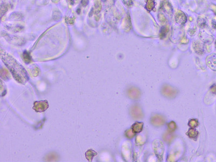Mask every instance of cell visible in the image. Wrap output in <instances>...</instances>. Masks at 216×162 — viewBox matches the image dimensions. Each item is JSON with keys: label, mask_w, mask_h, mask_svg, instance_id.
<instances>
[{"label": "cell", "mask_w": 216, "mask_h": 162, "mask_svg": "<svg viewBox=\"0 0 216 162\" xmlns=\"http://www.w3.org/2000/svg\"><path fill=\"white\" fill-rule=\"evenodd\" d=\"M1 59L11 72L14 79L21 84H26L29 79L27 71L16 59L6 52L1 50Z\"/></svg>", "instance_id": "obj_1"}, {"label": "cell", "mask_w": 216, "mask_h": 162, "mask_svg": "<svg viewBox=\"0 0 216 162\" xmlns=\"http://www.w3.org/2000/svg\"><path fill=\"white\" fill-rule=\"evenodd\" d=\"M49 108V103L47 100L36 101L34 103L33 109L37 112H43Z\"/></svg>", "instance_id": "obj_2"}, {"label": "cell", "mask_w": 216, "mask_h": 162, "mask_svg": "<svg viewBox=\"0 0 216 162\" xmlns=\"http://www.w3.org/2000/svg\"><path fill=\"white\" fill-rule=\"evenodd\" d=\"M175 19L176 23L181 26H184L187 22V17L183 12L178 10L175 15Z\"/></svg>", "instance_id": "obj_3"}, {"label": "cell", "mask_w": 216, "mask_h": 162, "mask_svg": "<svg viewBox=\"0 0 216 162\" xmlns=\"http://www.w3.org/2000/svg\"><path fill=\"white\" fill-rule=\"evenodd\" d=\"M162 94L167 97L173 98L177 95V91L175 90L174 88L170 86L165 85L163 87L161 90Z\"/></svg>", "instance_id": "obj_4"}, {"label": "cell", "mask_w": 216, "mask_h": 162, "mask_svg": "<svg viewBox=\"0 0 216 162\" xmlns=\"http://www.w3.org/2000/svg\"><path fill=\"white\" fill-rule=\"evenodd\" d=\"M161 8L164 12L170 16H172L173 13V7L168 0H163L161 3Z\"/></svg>", "instance_id": "obj_5"}, {"label": "cell", "mask_w": 216, "mask_h": 162, "mask_svg": "<svg viewBox=\"0 0 216 162\" xmlns=\"http://www.w3.org/2000/svg\"><path fill=\"white\" fill-rule=\"evenodd\" d=\"M199 37L205 43H211L213 41V37L206 32L202 31L199 33Z\"/></svg>", "instance_id": "obj_6"}, {"label": "cell", "mask_w": 216, "mask_h": 162, "mask_svg": "<svg viewBox=\"0 0 216 162\" xmlns=\"http://www.w3.org/2000/svg\"><path fill=\"white\" fill-rule=\"evenodd\" d=\"M122 26L124 30L126 32H129L130 30L131 29V28H132L131 20V17L129 14H128V15L124 19L123 21Z\"/></svg>", "instance_id": "obj_7"}, {"label": "cell", "mask_w": 216, "mask_h": 162, "mask_svg": "<svg viewBox=\"0 0 216 162\" xmlns=\"http://www.w3.org/2000/svg\"><path fill=\"white\" fill-rule=\"evenodd\" d=\"M206 62L209 67L212 70H216V54L208 56L206 59Z\"/></svg>", "instance_id": "obj_8"}, {"label": "cell", "mask_w": 216, "mask_h": 162, "mask_svg": "<svg viewBox=\"0 0 216 162\" xmlns=\"http://www.w3.org/2000/svg\"><path fill=\"white\" fill-rule=\"evenodd\" d=\"M193 48L197 53L201 54L204 52L203 44L199 41H195L193 43Z\"/></svg>", "instance_id": "obj_9"}, {"label": "cell", "mask_w": 216, "mask_h": 162, "mask_svg": "<svg viewBox=\"0 0 216 162\" xmlns=\"http://www.w3.org/2000/svg\"><path fill=\"white\" fill-rule=\"evenodd\" d=\"M155 0H146L145 8L148 12H151L155 7Z\"/></svg>", "instance_id": "obj_10"}, {"label": "cell", "mask_w": 216, "mask_h": 162, "mask_svg": "<svg viewBox=\"0 0 216 162\" xmlns=\"http://www.w3.org/2000/svg\"><path fill=\"white\" fill-rule=\"evenodd\" d=\"M169 28L168 26H163L161 27L159 32V37L160 39L163 40L166 37L168 33L169 32Z\"/></svg>", "instance_id": "obj_11"}, {"label": "cell", "mask_w": 216, "mask_h": 162, "mask_svg": "<svg viewBox=\"0 0 216 162\" xmlns=\"http://www.w3.org/2000/svg\"><path fill=\"white\" fill-rule=\"evenodd\" d=\"M97 154V153L96 151L92 150H88L86 152L85 156H86V158L88 160L89 162H91L93 158Z\"/></svg>", "instance_id": "obj_12"}, {"label": "cell", "mask_w": 216, "mask_h": 162, "mask_svg": "<svg viewBox=\"0 0 216 162\" xmlns=\"http://www.w3.org/2000/svg\"><path fill=\"white\" fill-rule=\"evenodd\" d=\"M6 27L9 30L14 32H20L21 30H22V29H23V27H22V26H19V25H17V24L16 25L8 24V25H6Z\"/></svg>", "instance_id": "obj_13"}, {"label": "cell", "mask_w": 216, "mask_h": 162, "mask_svg": "<svg viewBox=\"0 0 216 162\" xmlns=\"http://www.w3.org/2000/svg\"><path fill=\"white\" fill-rule=\"evenodd\" d=\"M197 24L201 28H204L207 26V20L203 17H199L197 19Z\"/></svg>", "instance_id": "obj_14"}, {"label": "cell", "mask_w": 216, "mask_h": 162, "mask_svg": "<svg viewBox=\"0 0 216 162\" xmlns=\"http://www.w3.org/2000/svg\"><path fill=\"white\" fill-rule=\"evenodd\" d=\"M23 18V16L22 14L19 13V12H14L12 15H10L9 19L10 20H14V21H19L21 20Z\"/></svg>", "instance_id": "obj_15"}, {"label": "cell", "mask_w": 216, "mask_h": 162, "mask_svg": "<svg viewBox=\"0 0 216 162\" xmlns=\"http://www.w3.org/2000/svg\"><path fill=\"white\" fill-rule=\"evenodd\" d=\"M23 59L25 63L27 64L29 63L32 61L31 56L27 51H24L23 52Z\"/></svg>", "instance_id": "obj_16"}, {"label": "cell", "mask_w": 216, "mask_h": 162, "mask_svg": "<svg viewBox=\"0 0 216 162\" xmlns=\"http://www.w3.org/2000/svg\"><path fill=\"white\" fill-rule=\"evenodd\" d=\"M101 8H102V6H101V3L99 1H97L95 3L94 8L92 9V11L94 12V14H98L101 12Z\"/></svg>", "instance_id": "obj_17"}, {"label": "cell", "mask_w": 216, "mask_h": 162, "mask_svg": "<svg viewBox=\"0 0 216 162\" xmlns=\"http://www.w3.org/2000/svg\"><path fill=\"white\" fill-rule=\"evenodd\" d=\"M61 14L59 10H55L53 13V19L55 21H58L61 19Z\"/></svg>", "instance_id": "obj_18"}, {"label": "cell", "mask_w": 216, "mask_h": 162, "mask_svg": "<svg viewBox=\"0 0 216 162\" xmlns=\"http://www.w3.org/2000/svg\"><path fill=\"white\" fill-rule=\"evenodd\" d=\"M158 19L159 21H160V22H161V23H165V22L166 21V19L165 17V16H164V14H161V13H159L158 15Z\"/></svg>", "instance_id": "obj_19"}, {"label": "cell", "mask_w": 216, "mask_h": 162, "mask_svg": "<svg viewBox=\"0 0 216 162\" xmlns=\"http://www.w3.org/2000/svg\"><path fill=\"white\" fill-rule=\"evenodd\" d=\"M123 1L124 4L128 7H131L134 4L132 0H123Z\"/></svg>", "instance_id": "obj_20"}, {"label": "cell", "mask_w": 216, "mask_h": 162, "mask_svg": "<svg viewBox=\"0 0 216 162\" xmlns=\"http://www.w3.org/2000/svg\"><path fill=\"white\" fill-rule=\"evenodd\" d=\"M66 21L67 22V23L69 24H72L74 23V20L73 19L70 18V17H67L66 19Z\"/></svg>", "instance_id": "obj_21"}, {"label": "cell", "mask_w": 216, "mask_h": 162, "mask_svg": "<svg viewBox=\"0 0 216 162\" xmlns=\"http://www.w3.org/2000/svg\"><path fill=\"white\" fill-rule=\"evenodd\" d=\"M196 27H195L194 28L191 29V30H190L189 31V34H190V35H193L195 34V32H196Z\"/></svg>", "instance_id": "obj_22"}, {"label": "cell", "mask_w": 216, "mask_h": 162, "mask_svg": "<svg viewBox=\"0 0 216 162\" xmlns=\"http://www.w3.org/2000/svg\"><path fill=\"white\" fill-rule=\"evenodd\" d=\"M81 3L83 7H86L89 3V1L88 0H82Z\"/></svg>", "instance_id": "obj_23"}, {"label": "cell", "mask_w": 216, "mask_h": 162, "mask_svg": "<svg viewBox=\"0 0 216 162\" xmlns=\"http://www.w3.org/2000/svg\"><path fill=\"white\" fill-rule=\"evenodd\" d=\"M211 9L212 10L213 12L215 13V14L216 15V6L212 4L211 6Z\"/></svg>", "instance_id": "obj_24"}, {"label": "cell", "mask_w": 216, "mask_h": 162, "mask_svg": "<svg viewBox=\"0 0 216 162\" xmlns=\"http://www.w3.org/2000/svg\"><path fill=\"white\" fill-rule=\"evenodd\" d=\"M211 24H212V28L216 29V20H215V19L212 20Z\"/></svg>", "instance_id": "obj_25"}, {"label": "cell", "mask_w": 216, "mask_h": 162, "mask_svg": "<svg viewBox=\"0 0 216 162\" xmlns=\"http://www.w3.org/2000/svg\"><path fill=\"white\" fill-rule=\"evenodd\" d=\"M67 1L70 5H74L77 0H67Z\"/></svg>", "instance_id": "obj_26"}, {"label": "cell", "mask_w": 216, "mask_h": 162, "mask_svg": "<svg viewBox=\"0 0 216 162\" xmlns=\"http://www.w3.org/2000/svg\"><path fill=\"white\" fill-rule=\"evenodd\" d=\"M59 1H60V0H51V1H52V2H54V3H58L59 2Z\"/></svg>", "instance_id": "obj_27"}, {"label": "cell", "mask_w": 216, "mask_h": 162, "mask_svg": "<svg viewBox=\"0 0 216 162\" xmlns=\"http://www.w3.org/2000/svg\"><path fill=\"white\" fill-rule=\"evenodd\" d=\"M215 44H216V43Z\"/></svg>", "instance_id": "obj_28"}]
</instances>
